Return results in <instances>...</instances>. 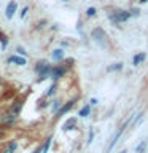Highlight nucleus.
I'll return each mask as SVG.
<instances>
[{
    "label": "nucleus",
    "mask_w": 148,
    "mask_h": 153,
    "mask_svg": "<svg viewBox=\"0 0 148 153\" xmlns=\"http://www.w3.org/2000/svg\"><path fill=\"white\" fill-rule=\"evenodd\" d=\"M92 38H94V40L97 42L102 48L107 46V40H105V38H107V35H105V32H104L100 27H99V29H94V30H92Z\"/></svg>",
    "instance_id": "f257e3e1"
},
{
    "label": "nucleus",
    "mask_w": 148,
    "mask_h": 153,
    "mask_svg": "<svg viewBox=\"0 0 148 153\" xmlns=\"http://www.w3.org/2000/svg\"><path fill=\"white\" fill-rule=\"evenodd\" d=\"M129 16H131V14H129L127 11H121V10H118L116 13L108 14V18H112L115 22H123V21H127Z\"/></svg>",
    "instance_id": "f03ea898"
},
{
    "label": "nucleus",
    "mask_w": 148,
    "mask_h": 153,
    "mask_svg": "<svg viewBox=\"0 0 148 153\" xmlns=\"http://www.w3.org/2000/svg\"><path fill=\"white\" fill-rule=\"evenodd\" d=\"M37 70L40 72V80H43L46 76V74L50 72V67H48V64H45V62H38Z\"/></svg>",
    "instance_id": "7ed1b4c3"
},
{
    "label": "nucleus",
    "mask_w": 148,
    "mask_h": 153,
    "mask_svg": "<svg viewBox=\"0 0 148 153\" xmlns=\"http://www.w3.org/2000/svg\"><path fill=\"white\" fill-rule=\"evenodd\" d=\"M21 108H22V104H21V102H16V104H14V105H13L11 108H10V115H11V117H14V118H16L18 115L21 113Z\"/></svg>",
    "instance_id": "20e7f679"
},
{
    "label": "nucleus",
    "mask_w": 148,
    "mask_h": 153,
    "mask_svg": "<svg viewBox=\"0 0 148 153\" xmlns=\"http://www.w3.org/2000/svg\"><path fill=\"white\" fill-rule=\"evenodd\" d=\"M16 8H18L16 2H10V3H8V7H7V18H8V19L13 18V14H14V11H16Z\"/></svg>",
    "instance_id": "39448f33"
},
{
    "label": "nucleus",
    "mask_w": 148,
    "mask_h": 153,
    "mask_svg": "<svg viewBox=\"0 0 148 153\" xmlns=\"http://www.w3.org/2000/svg\"><path fill=\"white\" fill-rule=\"evenodd\" d=\"M64 74H65V69H64V67H61V69L57 67V69H54V70L51 72V76H53V78H59V76H62Z\"/></svg>",
    "instance_id": "423d86ee"
},
{
    "label": "nucleus",
    "mask_w": 148,
    "mask_h": 153,
    "mask_svg": "<svg viewBox=\"0 0 148 153\" xmlns=\"http://www.w3.org/2000/svg\"><path fill=\"white\" fill-rule=\"evenodd\" d=\"M8 61H10V62H16L18 65H24V64H26V59H24V57H18V56L8 57Z\"/></svg>",
    "instance_id": "0eeeda50"
},
{
    "label": "nucleus",
    "mask_w": 148,
    "mask_h": 153,
    "mask_svg": "<svg viewBox=\"0 0 148 153\" xmlns=\"http://www.w3.org/2000/svg\"><path fill=\"white\" fill-rule=\"evenodd\" d=\"M72 107H73V102L70 100V102H67V104H65L62 108H59V117H61V115H64V113H67V112H69V110H70Z\"/></svg>",
    "instance_id": "6e6552de"
},
{
    "label": "nucleus",
    "mask_w": 148,
    "mask_h": 153,
    "mask_svg": "<svg viewBox=\"0 0 148 153\" xmlns=\"http://www.w3.org/2000/svg\"><path fill=\"white\" fill-rule=\"evenodd\" d=\"M145 61V54L143 53H140V54H137V56H134V59H132V62H134V65H138L140 62H143Z\"/></svg>",
    "instance_id": "1a4fd4ad"
},
{
    "label": "nucleus",
    "mask_w": 148,
    "mask_h": 153,
    "mask_svg": "<svg viewBox=\"0 0 148 153\" xmlns=\"http://www.w3.org/2000/svg\"><path fill=\"white\" fill-rule=\"evenodd\" d=\"M62 57H64V51L62 50H54L53 51V59H62Z\"/></svg>",
    "instance_id": "9d476101"
},
{
    "label": "nucleus",
    "mask_w": 148,
    "mask_h": 153,
    "mask_svg": "<svg viewBox=\"0 0 148 153\" xmlns=\"http://www.w3.org/2000/svg\"><path fill=\"white\" fill-rule=\"evenodd\" d=\"M72 126H75V118L67 120V123L64 124V129H72Z\"/></svg>",
    "instance_id": "9b49d317"
},
{
    "label": "nucleus",
    "mask_w": 148,
    "mask_h": 153,
    "mask_svg": "<svg viewBox=\"0 0 148 153\" xmlns=\"http://www.w3.org/2000/svg\"><path fill=\"white\" fill-rule=\"evenodd\" d=\"M89 105H86V107H83V108H81L80 110V117H88V115H89Z\"/></svg>",
    "instance_id": "f8f14e48"
},
{
    "label": "nucleus",
    "mask_w": 148,
    "mask_h": 153,
    "mask_svg": "<svg viewBox=\"0 0 148 153\" xmlns=\"http://www.w3.org/2000/svg\"><path fill=\"white\" fill-rule=\"evenodd\" d=\"M121 67H123V64H119V62H118V64H115V65L107 67V70H108V72H115V70H119Z\"/></svg>",
    "instance_id": "ddd939ff"
},
{
    "label": "nucleus",
    "mask_w": 148,
    "mask_h": 153,
    "mask_svg": "<svg viewBox=\"0 0 148 153\" xmlns=\"http://www.w3.org/2000/svg\"><path fill=\"white\" fill-rule=\"evenodd\" d=\"M50 143H51V137H48L46 143H45V145H43V148H41V152H43V153H46V152H48V148H50Z\"/></svg>",
    "instance_id": "4468645a"
},
{
    "label": "nucleus",
    "mask_w": 148,
    "mask_h": 153,
    "mask_svg": "<svg viewBox=\"0 0 148 153\" xmlns=\"http://www.w3.org/2000/svg\"><path fill=\"white\" fill-rule=\"evenodd\" d=\"M10 115V113H8ZM13 120H14V117H11V115H10V117H5L3 118V123H13Z\"/></svg>",
    "instance_id": "2eb2a0df"
},
{
    "label": "nucleus",
    "mask_w": 148,
    "mask_h": 153,
    "mask_svg": "<svg viewBox=\"0 0 148 153\" xmlns=\"http://www.w3.org/2000/svg\"><path fill=\"white\" fill-rule=\"evenodd\" d=\"M145 145H147V142H142V143H140V145H138V147L135 148V152H137V153H140V152L143 150V147H145Z\"/></svg>",
    "instance_id": "dca6fc26"
},
{
    "label": "nucleus",
    "mask_w": 148,
    "mask_h": 153,
    "mask_svg": "<svg viewBox=\"0 0 148 153\" xmlns=\"http://www.w3.org/2000/svg\"><path fill=\"white\" fill-rule=\"evenodd\" d=\"M86 14H88V16H94V14H95V8H88Z\"/></svg>",
    "instance_id": "f3484780"
},
{
    "label": "nucleus",
    "mask_w": 148,
    "mask_h": 153,
    "mask_svg": "<svg viewBox=\"0 0 148 153\" xmlns=\"http://www.w3.org/2000/svg\"><path fill=\"white\" fill-rule=\"evenodd\" d=\"M129 14H132V16H138V10L134 8V10H131V11H129Z\"/></svg>",
    "instance_id": "a211bd4d"
},
{
    "label": "nucleus",
    "mask_w": 148,
    "mask_h": 153,
    "mask_svg": "<svg viewBox=\"0 0 148 153\" xmlns=\"http://www.w3.org/2000/svg\"><path fill=\"white\" fill-rule=\"evenodd\" d=\"M27 10H29L27 7H26V8H24V10H22V13H21V18H24V16H26V13H27Z\"/></svg>",
    "instance_id": "6ab92c4d"
},
{
    "label": "nucleus",
    "mask_w": 148,
    "mask_h": 153,
    "mask_svg": "<svg viewBox=\"0 0 148 153\" xmlns=\"http://www.w3.org/2000/svg\"><path fill=\"white\" fill-rule=\"evenodd\" d=\"M140 2H142V3H147V2H148V0H140Z\"/></svg>",
    "instance_id": "aec40b11"
},
{
    "label": "nucleus",
    "mask_w": 148,
    "mask_h": 153,
    "mask_svg": "<svg viewBox=\"0 0 148 153\" xmlns=\"http://www.w3.org/2000/svg\"><path fill=\"white\" fill-rule=\"evenodd\" d=\"M35 153H41V150H37V152H35Z\"/></svg>",
    "instance_id": "412c9836"
}]
</instances>
